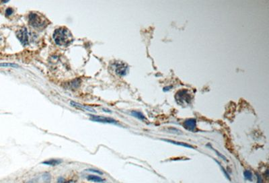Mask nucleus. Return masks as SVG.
Returning <instances> with one entry per match:
<instances>
[{"label": "nucleus", "mask_w": 269, "mask_h": 183, "mask_svg": "<svg viewBox=\"0 0 269 183\" xmlns=\"http://www.w3.org/2000/svg\"><path fill=\"white\" fill-rule=\"evenodd\" d=\"M53 39L57 45L67 46L74 41V36L66 27H60L54 30Z\"/></svg>", "instance_id": "1"}, {"label": "nucleus", "mask_w": 269, "mask_h": 183, "mask_svg": "<svg viewBox=\"0 0 269 183\" xmlns=\"http://www.w3.org/2000/svg\"><path fill=\"white\" fill-rule=\"evenodd\" d=\"M29 23L32 27L38 30L45 28L50 23L46 18L37 12H31L29 15Z\"/></svg>", "instance_id": "2"}, {"label": "nucleus", "mask_w": 269, "mask_h": 183, "mask_svg": "<svg viewBox=\"0 0 269 183\" xmlns=\"http://www.w3.org/2000/svg\"><path fill=\"white\" fill-rule=\"evenodd\" d=\"M114 67V72L118 76H125L127 74L129 70V67L127 64L121 61H117L113 64Z\"/></svg>", "instance_id": "3"}, {"label": "nucleus", "mask_w": 269, "mask_h": 183, "mask_svg": "<svg viewBox=\"0 0 269 183\" xmlns=\"http://www.w3.org/2000/svg\"><path fill=\"white\" fill-rule=\"evenodd\" d=\"M192 98L187 90H181L176 94V100L179 104H189Z\"/></svg>", "instance_id": "4"}, {"label": "nucleus", "mask_w": 269, "mask_h": 183, "mask_svg": "<svg viewBox=\"0 0 269 183\" xmlns=\"http://www.w3.org/2000/svg\"><path fill=\"white\" fill-rule=\"evenodd\" d=\"M90 119L92 121L98 122V123H109V124H114V125H117L118 124V121L110 117H102V116H97L94 115H90Z\"/></svg>", "instance_id": "5"}, {"label": "nucleus", "mask_w": 269, "mask_h": 183, "mask_svg": "<svg viewBox=\"0 0 269 183\" xmlns=\"http://www.w3.org/2000/svg\"><path fill=\"white\" fill-rule=\"evenodd\" d=\"M16 36H17L18 39L20 40V42L23 44L24 46L27 45L29 42L28 40V35L27 29L26 28H22L20 30H18L16 32Z\"/></svg>", "instance_id": "6"}, {"label": "nucleus", "mask_w": 269, "mask_h": 183, "mask_svg": "<svg viewBox=\"0 0 269 183\" xmlns=\"http://www.w3.org/2000/svg\"><path fill=\"white\" fill-rule=\"evenodd\" d=\"M183 127L190 131H195L197 129V121L195 119H188L183 122Z\"/></svg>", "instance_id": "7"}, {"label": "nucleus", "mask_w": 269, "mask_h": 183, "mask_svg": "<svg viewBox=\"0 0 269 183\" xmlns=\"http://www.w3.org/2000/svg\"><path fill=\"white\" fill-rule=\"evenodd\" d=\"M71 104H72L73 107H74L75 108H76V109H78L82 110V111H87L92 112V113H96V111H95V110H94L93 109H92V108L86 107V106L82 105V104H80L76 102L72 101V102H71Z\"/></svg>", "instance_id": "8"}, {"label": "nucleus", "mask_w": 269, "mask_h": 183, "mask_svg": "<svg viewBox=\"0 0 269 183\" xmlns=\"http://www.w3.org/2000/svg\"><path fill=\"white\" fill-rule=\"evenodd\" d=\"M163 140H164V141H167V142H169V143L174 144V145L183 146V147H185L187 148H191V149H195V147H193V146L189 145V144L186 143H183V142H178L176 141H174V140H170V139H163Z\"/></svg>", "instance_id": "9"}, {"label": "nucleus", "mask_w": 269, "mask_h": 183, "mask_svg": "<svg viewBox=\"0 0 269 183\" xmlns=\"http://www.w3.org/2000/svg\"><path fill=\"white\" fill-rule=\"evenodd\" d=\"M87 180H90V181H92L94 182H98V183H102L103 182H104V179H103L102 178H101L100 176H96V175H94V174H91V175H88L86 177Z\"/></svg>", "instance_id": "10"}, {"label": "nucleus", "mask_w": 269, "mask_h": 183, "mask_svg": "<svg viewBox=\"0 0 269 183\" xmlns=\"http://www.w3.org/2000/svg\"><path fill=\"white\" fill-rule=\"evenodd\" d=\"M62 161L60 160H57V159H51L49 160H46V161H44L43 162H42V164H46V165L48 166H55L57 165H59L61 163Z\"/></svg>", "instance_id": "11"}, {"label": "nucleus", "mask_w": 269, "mask_h": 183, "mask_svg": "<svg viewBox=\"0 0 269 183\" xmlns=\"http://www.w3.org/2000/svg\"><path fill=\"white\" fill-rule=\"evenodd\" d=\"M131 115L132 116H133L134 117L137 118V119H138L139 120H141V121H146V119H147L146 117H145V116L143 115V114L141 113V112L136 111H131Z\"/></svg>", "instance_id": "12"}, {"label": "nucleus", "mask_w": 269, "mask_h": 183, "mask_svg": "<svg viewBox=\"0 0 269 183\" xmlns=\"http://www.w3.org/2000/svg\"><path fill=\"white\" fill-rule=\"evenodd\" d=\"M244 176L246 180H250V181H252V173L250 170H245V171L244 172Z\"/></svg>", "instance_id": "13"}, {"label": "nucleus", "mask_w": 269, "mask_h": 183, "mask_svg": "<svg viewBox=\"0 0 269 183\" xmlns=\"http://www.w3.org/2000/svg\"><path fill=\"white\" fill-rule=\"evenodd\" d=\"M215 161H216V162H217V164H219V165L220 166V167H221V170H222V171H223V173H224V174H225V176H226V178H227V179H228V180H231V178H230V176L229 175V174H228V173H227V171H226V170H225V168H224L223 167V166H222L221 165V164H220V163H219V162H218V161H217V160H215Z\"/></svg>", "instance_id": "14"}, {"label": "nucleus", "mask_w": 269, "mask_h": 183, "mask_svg": "<svg viewBox=\"0 0 269 183\" xmlns=\"http://www.w3.org/2000/svg\"><path fill=\"white\" fill-rule=\"evenodd\" d=\"M0 67H12V68H18V66L16 64H8V63H2V64H0Z\"/></svg>", "instance_id": "15"}, {"label": "nucleus", "mask_w": 269, "mask_h": 183, "mask_svg": "<svg viewBox=\"0 0 269 183\" xmlns=\"http://www.w3.org/2000/svg\"><path fill=\"white\" fill-rule=\"evenodd\" d=\"M86 171L91 172H93V173H96L98 174H101V175L103 174V172L102 171H100V170H99L94 169V168H89V169L86 170Z\"/></svg>", "instance_id": "16"}, {"label": "nucleus", "mask_w": 269, "mask_h": 183, "mask_svg": "<svg viewBox=\"0 0 269 183\" xmlns=\"http://www.w3.org/2000/svg\"><path fill=\"white\" fill-rule=\"evenodd\" d=\"M211 148H212V149H213V150H214V151H215V153H216V154H217V155H218V156H220V158H222V159H223V160H225V161H228V160H227V158H226L225 157V156H224L223 155H222V154H220V153H219V152H218V151H217V150H215V149H213V147H211Z\"/></svg>", "instance_id": "17"}, {"label": "nucleus", "mask_w": 269, "mask_h": 183, "mask_svg": "<svg viewBox=\"0 0 269 183\" xmlns=\"http://www.w3.org/2000/svg\"><path fill=\"white\" fill-rule=\"evenodd\" d=\"M13 10H12V8H7V9L6 10V16H10L11 14H13Z\"/></svg>", "instance_id": "18"}, {"label": "nucleus", "mask_w": 269, "mask_h": 183, "mask_svg": "<svg viewBox=\"0 0 269 183\" xmlns=\"http://www.w3.org/2000/svg\"><path fill=\"white\" fill-rule=\"evenodd\" d=\"M57 181H58V183H67V180L65 179L64 178H62V177L59 178Z\"/></svg>", "instance_id": "19"}, {"label": "nucleus", "mask_w": 269, "mask_h": 183, "mask_svg": "<svg viewBox=\"0 0 269 183\" xmlns=\"http://www.w3.org/2000/svg\"><path fill=\"white\" fill-rule=\"evenodd\" d=\"M172 88V86H170V87H165V88H163V91L164 92H166V91H169L170 90V89Z\"/></svg>", "instance_id": "20"}]
</instances>
